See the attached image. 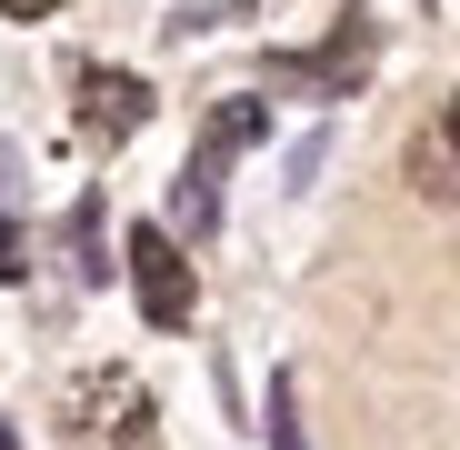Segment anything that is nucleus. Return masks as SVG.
Listing matches in <instances>:
<instances>
[{
	"label": "nucleus",
	"mask_w": 460,
	"mask_h": 450,
	"mask_svg": "<svg viewBox=\"0 0 460 450\" xmlns=\"http://www.w3.org/2000/svg\"><path fill=\"white\" fill-rule=\"evenodd\" d=\"M200 140H220V150H251V140H270V110H261V101H220Z\"/></svg>",
	"instance_id": "nucleus-6"
},
{
	"label": "nucleus",
	"mask_w": 460,
	"mask_h": 450,
	"mask_svg": "<svg viewBox=\"0 0 460 450\" xmlns=\"http://www.w3.org/2000/svg\"><path fill=\"white\" fill-rule=\"evenodd\" d=\"M440 150H450V161H460V91H450V120H440Z\"/></svg>",
	"instance_id": "nucleus-11"
},
{
	"label": "nucleus",
	"mask_w": 460,
	"mask_h": 450,
	"mask_svg": "<svg viewBox=\"0 0 460 450\" xmlns=\"http://www.w3.org/2000/svg\"><path fill=\"white\" fill-rule=\"evenodd\" d=\"M11 181H21V150H11V140H0V200H11Z\"/></svg>",
	"instance_id": "nucleus-12"
},
{
	"label": "nucleus",
	"mask_w": 460,
	"mask_h": 450,
	"mask_svg": "<svg viewBox=\"0 0 460 450\" xmlns=\"http://www.w3.org/2000/svg\"><path fill=\"white\" fill-rule=\"evenodd\" d=\"M0 450H21V430H11V420H0Z\"/></svg>",
	"instance_id": "nucleus-13"
},
{
	"label": "nucleus",
	"mask_w": 460,
	"mask_h": 450,
	"mask_svg": "<svg viewBox=\"0 0 460 450\" xmlns=\"http://www.w3.org/2000/svg\"><path fill=\"white\" fill-rule=\"evenodd\" d=\"M21 270H31V241H21V220L0 210V280H21Z\"/></svg>",
	"instance_id": "nucleus-9"
},
{
	"label": "nucleus",
	"mask_w": 460,
	"mask_h": 450,
	"mask_svg": "<svg viewBox=\"0 0 460 450\" xmlns=\"http://www.w3.org/2000/svg\"><path fill=\"white\" fill-rule=\"evenodd\" d=\"M81 140L91 150H120L140 120H150V81H130V70H101V60H81Z\"/></svg>",
	"instance_id": "nucleus-4"
},
{
	"label": "nucleus",
	"mask_w": 460,
	"mask_h": 450,
	"mask_svg": "<svg viewBox=\"0 0 460 450\" xmlns=\"http://www.w3.org/2000/svg\"><path fill=\"white\" fill-rule=\"evenodd\" d=\"M370 11H350L341 31H331V50H280L270 60V91H321V101H341L350 81H360V70H370Z\"/></svg>",
	"instance_id": "nucleus-3"
},
{
	"label": "nucleus",
	"mask_w": 460,
	"mask_h": 450,
	"mask_svg": "<svg viewBox=\"0 0 460 450\" xmlns=\"http://www.w3.org/2000/svg\"><path fill=\"white\" fill-rule=\"evenodd\" d=\"M220 171H230V150L200 140L190 171H181V190H171V241H210L220 231Z\"/></svg>",
	"instance_id": "nucleus-5"
},
{
	"label": "nucleus",
	"mask_w": 460,
	"mask_h": 450,
	"mask_svg": "<svg viewBox=\"0 0 460 450\" xmlns=\"http://www.w3.org/2000/svg\"><path fill=\"white\" fill-rule=\"evenodd\" d=\"M150 440V391L130 370H91L70 391V450H140Z\"/></svg>",
	"instance_id": "nucleus-2"
},
{
	"label": "nucleus",
	"mask_w": 460,
	"mask_h": 450,
	"mask_svg": "<svg viewBox=\"0 0 460 450\" xmlns=\"http://www.w3.org/2000/svg\"><path fill=\"white\" fill-rule=\"evenodd\" d=\"M120 260H130V300H140V321H150V331H190L200 280H190V260H181V241L161 231V220H140Z\"/></svg>",
	"instance_id": "nucleus-1"
},
{
	"label": "nucleus",
	"mask_w": 460,
	"mask_h": 450,
	"mask_svg": "<svg viewBox=\"0 0 460 450\" xmlns=\"http://www.w3.org/2000/svg\"><path fill=\"white\" fill-rule=\"evenodd\" d=\"M70 260H81V280H111V260H101V200L91 190L70 200Z\"/></svg>",
	"instance_id": "nucleus-7"
},
{
	"label": "nucleus",
	"mask_w": 460,
	"mask_h": 450,
	"mask_svg": "<svg viewBox=\"0 0 460 450\" xmlns=\"http://www.w3.org/2000/svg\"><path fill=\"white\" fill-rule=\"evenodd\" d=\"M270 450H311V440H300V391H290V370L270 381Z\"/></svg>",
	"instance_id": "nucleus-8"
},
{
	"label": "nucleus",
	"mask_w": 460,
	"mask_h": 450,
	"mask_svg": "<svg viewBox=\"0 0 460 450\" xmlns=\"http://www.w3.org/2000/svg\"><path fill=\"white\" fill-rule=\"evenodd\" d=\"M0 11H11V21H50V11H60V0H0Z\"/></svg>",
	"instance_id": "nucleus-10"
}]
</instances>
